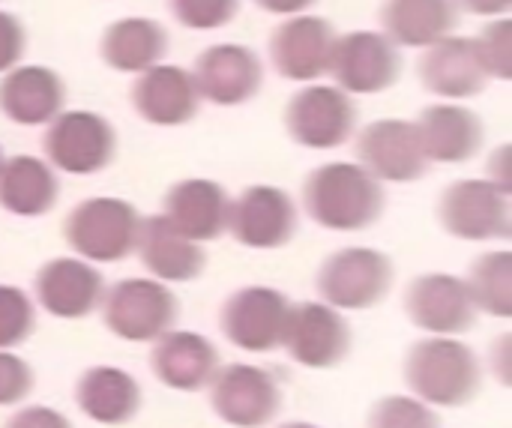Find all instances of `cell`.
Instances as JSON below:
<instances>
[{"mask_svg":"<svg viewBox=\"0 0 512 428\" xmlns=\"http://www.w3.org/2000/svg\"><path fill=\"white\" fill-rule=\"evenodd\" d=\"M99 306L105 327L126 342H156L180 315L177 297L159 279H120Z\"/></svg>","mask_w":512,"mask_h":428,"instance_id":"obj_4","label":"cell"},{"mask_svg":"<svg viewBox=\"0 0 512 428\" xmlns=\"http://www.w3.org/2000/svg\"><path fill=\"white\" fill-rule=\"evenodd\" d=\"M279 428H318V426H312V423H285V426H279Z\"/></svg>","mask_w":512,"mask_h":428,"instance_id":"obj_40","label":"cell"},{"mask_svg":"<svg viewBox=\"0 0 512 428\" xmlns=\"http://www.w3.org/2000/svg\"><path fill=\"white\" fill-rule=\"evenodd\" d=\"M36 330L33 300L12 285H0V351L24 345Z\"/></svg>","mask_w":512,"mask_h":428,"instance_id":"obj_31","label":"cell"},{"mask_svg":"<svg viewBox=\"0 0 512 428\" xmlns=\"http://www.w3.org/2000/svg\"><path fill=\"white\" fill-rule=\"evenodd\" d=\"M3 428H72V423L51 408H21Z\"/></svg>","mask_w":512,"mask_h":428,"instance_id":"obj_37","label":"cell"},{"mask_svg":"<svg viewBox=\"0 0 512 428\" xmlns=\"http://www.w3.org/2000/svg\"><path fill=\"white\" fill-rule=\"evenodd\" d=\"M228 231L249 249H282L297 234V207L279 186H249L231 204Z\"/></svg>","mask_w":512,"mask_h":428,"instance_id":"obj_16","label":"cell"},{"mask_svg":"<svg viewBox=\"0 0 512 428\" xmlns=\"http://www.w3.org/2000/svg\"><path fill=\"white\" fill-rule=\"evenodd\" d=\"M138 258L159 282H192L204 273V249L183 237L165 216L144 219L138 228Z\"/></svg>","mask_w":512,"mask_h":428,"instance_id":"obj_25","label":"cell"},{"mask_svg":"<svg viewBox=\"0 0 512 428\" xmlns=\"http://www.w3.org/2000/svg\"><path fill=\"white\" fill-rule=\"evenodd\" d=\"M459 9L471 12V15H486V18H495V15H507L512 9V0H456Z\"/></svg>","mask_w":512,"mask_h":428,"instance_id":"obj_38","label":"cell"},{"mask_svg":"<svg viewBox=\"0 0 512 428\" xmlns=\"http://www.w3.org/2000/svg\"><path fill=\"white\" fill-rule=\"evenodd\" d=\"M45 156L66 174H99L117 156V132L96 111H60L42 138Z\"/></svg>","mask_w":512,"mask_h":428,"instance_id":"obj_6","label":"cell"},{"mask_svg":"<svg viewBox=\"0 0 512 428\" xmlns=\"http://www.w3.org/2000/svg\"><path fill=\"white\" fill-rule=\"evenodd\" d=\"M330 75L348 96L384 93L402 78V51L384 33L354 30L336 39Z\"/></svg>","mask_w":512,"mask_h":428,"instance_id":"obj_8","label":"cell"},{"mask_svg":"<svg viewBox=\"0 0 512 428\" xmlns=\"http://www.w3.org/2000/svg\"><path fill=\"white\" fill-rule=\"evenodd\" d=\"M0 165H3V150H0Z\"/></svg>","mask_w":512,"mask_h":428,"instance_id":"obj_41","label":"cell"},{"mask_svg":"<svg viewBox=\"0 0 512 428\" xmlns=\"http://www.w3.org/2000/svg\"><path fill=\"white\" fill-rule=\"evenodd\" d=\"M30 390H33L30 366L15 354L0 351V408L24 402L30 396Z\"/></svg>","mask_w":512,"mask_h":428,"instance_id":"obj_35","label":"cell"},{"mask_svg":"<svg viewBox=\"0 0 512 428\" xmlns=\"http://www.w3.org/2000/svg\"><path fill=\"white\" fill-rule=\"evenodd\" d=\"M231 201L216 180H180L165 195V219L189 240H216L228 228Z\"/></svg>","mask_w":512,"mask_h":428,"instance_id":"obj_23","label":"cell"},{"mask_svg":"<svg viewBox=\"0 0 512 428\" xmlns=\"http://www.w3.org/2000/svg\"><path fill=\"white\" fill-rule=\"evenodd\" d=\"M27 48V33L24 24L0 9V72H9L18 66V60L24 57Z\"/></svg>","mask_w":512,"mask_h":428,"instance_id":"obj_36","label":"cell"},{"mask_svg":"<svg viewBox=\"0 0 512 428\" xmlns=\"http://www.w3.org/2000/svg\"><path fill=\"white\" fill-rule=\"evenodd\" d=\"M438 219L459 240H507L512 234L510 192L492 180H456L438 201Z\"/></svg>","mask_w":512,"mask_h":428,"instance_id":"obj_7","label":"cell"},{"mask_svg":"<svg viewBox=\"0 0 512 428\" xmlns=\"http://www.w3.org/2000/svg\"><path fill=\"white\" fill-rule=\"evenodd\" d=\"M192 81L201 99L222 108H234L258 96L264 84V69L252 48L225 42V45H210L207 51L198 54Z\"/></svg>","mask_w":512,"mask_h":428,"instance_id":"obj_17","label":"cell"},{"mask_svg":"<svg viewBox=\"0 0 512 428\" xmlns=\"http://www.w3.org/2000/svg\"><path fill=\"white\" fill-rule=\"evenodd\" d=\"M405 384L426 405L465 408L480 393L483 369L465 342L438 336L411 345L405 357Z\"/></svg>","mask_w":512,"mask_h":428,"instance_id":"obj_2","label":"cell"},{"mask_svg":"<svg viewBox=\"0 0 512 428\" xmlns=\"http://www.w3.org/2000/svg\"><path fill=\"white\" fill-rule=\"evenodd\" d=\"M168 9L186 30H216L234 21L240 0H168Z\"/></svg>","mask_w":512,"mask_h":428,"instance_id":"obj_34","label":"cell"},{"mask_svg":"<svg viewBox=\"0 0 512 428\" xmlns=\"http://www.w3.org/2000/svg\"><path fill=\"white\" fill-rule=\"evenodd\" d=\"M75 402L90 420H96L102 426H123V423L135 420V414L141 408V387L123 369L96 366L78 378Z\"/></svg>","mask_w":512,"mask_h":428,"instance_id":"obj_27","label":"cell"},{"mask_svg":"<svg viewBox=\"0 0 512 428\" xmlns=\"http://www.w3.org/2000/svg\"><path fill=\"white\" fill-rule=\"evenodd\" d=\"M417 132H420L426 159L447 162V165L474 159L480 153L483 135H486L480 114L465 105H456V102L429 105L417 120Z\"/></svg>","mask_w":512,"mask_h":428,"instance_id":"obj_22","label":"cell"},{"mask_svg":"<svg viewBox=\"0 0 512 428\" xmlns=\"http://www.w3.org/2000/svg\"><path fill=\"white\" fill-rule=\"evenodd\" d=\"M318 0H255L258 9L273 12V15H303L309 6H315Z\"/></svg>","mask_w":512,"mask_h":428,"instance_id":"obj_39","label":"cell"},{"mask_svg":"<svg viewBox=\"0 0 512 428\" xmlns=\"http://www.w3.org/2000/svg\"><path fill=\"white\" fill-rule=\"evenodd\" d=\"M60 183L51 165L36 156H12L0 165V207L12 216L36 219L54 210Z\"/></svg>","mask_w":512,"mask_h":428,"instance_id":"obj_28","label":"cell"},{"mask_svg":"<svg viewBox=\"0 0 512 428\" xmlns=\"http://www.w3.org/2000/svg\"><path fill=\"white\" fill-rule=\"evenodd\" d=\"M132 105L153 126H183L198 114L201 96L192 72L156 63L138 72V81L132 84Z\"/></svg>","mask_w":512,"mask_h":428,"instance_id":"obj_20","label":"cell"},{"mask_svg":"<svg viewBox=\"0 0 512 428\" xmlns=\"http://www.w3.org/2000/svg\"><path fill=\"white\" fill-rule=\"evenodd\" d=\"M357 159L375 177L387 183H414L426 177L429 159L411 120H375L357 135Z\"/></svg>","mask_w":512,"mask_h":428,"instance_id":"obj_13","label":"cell"},{"mask_svg":"<svg viewBox=\"0 0 512 428\" xmlns=\"http://www.w3.org/2000/svg\"><path fill=\"white\" fill-rule=\"evenodd\" d=\"M66 105V84L48 66H15L0 78V111L18 126L51 123Z\"/></svg>","mask_w":512,"mask_h":428,"instance_id":"obj_21","label":"cell"},{"mask_svg":"<svg viewBox=\"0 0 512 428\" xmlns=\"http://www.w3.org/2000/svg\"><path fill=\"white\" fill-rule=\"evenodd\" d=\"M210 405L219 420L237 428H264L282 411L276 378L258 366L234 363L210 378Z\"/></svg>","mask_w":512,"mask_h":428,"instance_id":"obj_10","label":"cell"},{"mask_svg":"<svg viewBox=\"0 0 512 428\" xmlns=\"http://www.w3.org/2000/svg\"><path fill=\"white\" fill-rule=\"evenodd\" d=\"M141 216L123 198H87L63 222V240L84 261L117 264L135 252Z\"/></svg>","mask_w":512,"mask_h":428,"instance_id":"obj_3","label":"cell"},{"mask_svg":"<svg viewBox=\"0 0 512 428\" xmlns=\"http://www.w3.org/2000/svg\"><path fill=\"white\" fill-rule=\"evenodd\" d=\"M369 428H444L438 414L411 396H387L369 411Z\"/></svg>","mask_w":512,"mask_h":428,"instance_id":"obj_32","label":"cell"},{"mask_svg":"<svg viewBox=\"0 0 512 428\" xmlns=\"http://www.w3.org/2000/svg\"><path fill=\"white\" fill-rule=\"evenodd\" d=\"M336 27L321 15H291L270 36L273 69L288 81H315L330 72Z\"/></svg>","mask_w":512,"mask_h":428,"instance_id":"obj_15","label":"cell"},{"mask_svg":"<svg viewBox=\"0 0 512 428\" xmlns=\"http://www.w3.org/2000/svg\"><path fill=\"white\" fill-rule=\"evenodd\" d=\"M468 291L477 309L495 318H512V252H489L477 258Z\"/></svg>","mask_w":512,"mask_h":428,"instance_id":"obj_30","label":"cell"},{"mask_svg":"<svg viewBox=\"0 0 512 428\" xmlns=\"http://www.w3.org/2000/svg\"><path fill=\"white\" fill-rule=\"evenodd\" d=\"M99 54L114 72H144L168 54V33L153 18H120L102 33Z\"/></svg>","mask_w":512,"mask_h":428,"instance_id":"obj_29","label":"cell"},{"mask_svg":"<svg viewBox=\"0 0 512 428\" xmlns=\"http://www.w3.org/2000/svg\"><path fill=\"white\" fill-rule=\"evenodd\" d=\"M291 303L285 294L255 285V288H240L231 294L222 306L219 327L231 345L249 354H267L282 345L285 336V321H288Z\"/></svg>","mask_w":512,"mask_h":428,"instance_id":"obj_11","label":"cell"},{"mask_svg":"<svg viewBox=\"0 0 512 428\" xmlns=\"http://www.w3.org/2000/svg\"><path fill=\"white\" fill-rule=\"evenodd\" d=\"M411 324L432 336H462L477 324V306L468 282L450 273H426L405 291Z\"/></svg>","mask_w":512,"mask_h":428,"instance_id":"obj_14","label":"cell"},{"mask_svg":"<svg viewBox=\"0 0 512 428\" xmlns=\"http://www.w3.org/2000/svg\"><path fill=\"white\" fill-rule=\"evenodd\" d=\"M357 126L354 99L327 84L303 87L285 105V129L288 135L309 150H333L342 147Z\"/></svg>","mask_w":512,"mask_h":428,"instance_id":"obj_9","label":"cell"},{"mask_svg":"<svg viewBox=\"0 0 512 428\" xmlns=\"http://www.w3.org/2000/svg\"><path fill=\"white\" fill-rule=\"evenodd\" d=\"M33 291L48 315L78 321L99 309L105 297V282L99 270L84 264L81 258H54L39 267Z\"/></svg>","mask_w":512,"mask_h":428,"instance_id":"obj_18","label":"cell"},{"mask_svg":"<svg viewBox=\"0 0 512 428\" xmlns=\"http://www.w3.org/2000/svg\"><path fill=\"white\" fill-rule=\"evenodd\" d=\"M420 81L429 93L444 99H471L480 96L489 84L483 60L477 54L474 39L468 36H444L432 42L420 57Z\"/></svg>","mask_w":512,"mask_h":428,"instance_id":"obj_19","label":"cell"},{"mask_svg":"<svg viewBox=\"0 0 512 428\" xmlns=\"http://www.w3.org/2000/svg\"><path fill=\"white\" fill-rule=\"evenodd\" d=\"M282 345L306 369H336L351 354V327L327 303H297L288 309Z\"/></svg>","mask_w":512,"mask_h":428,"instance_id":"obj_12","label":"cell"},{"mask_svg":"<svg viewBox=\"0 0 512 428\" xmlns=\"http://www.w3.org/2000/svg\"><path fill=\"white\" fill-rule=\"evenodd\" d=\"M303 207L327 231H366L384 213V186L363 165L330 162L306 177Z\"/></svg>","mask_w":512,"mask_h":428,"instance_id":"obj_1","label":"cell"},{"mask_svg":"<svg viewBox=\"0 0 512 428\" xmlns=\"http://www.w3.org/2000/svg\"><path fill=\"white\" fill-rule=\"evenodd\" d=\"M384 36L399 48H429L459 27L456 0H387L381 6Z\"/></svg>","mask_w":512,"mask_h":428,"instance_id":"obj_26","label":"cell"},{"mask_svg":"<svg viewBox=\"0 0 512 428\" xmlns=\"http://www.w3.org/2000/svg\"><path fill=\"white\" fill-rule=\"evenodd\" d=\"M393 261L378 249H339L318 270V294L327 306L363 312L378 306L393 288Z\"/></svg>","mask_w":512,"mask_h":428,"instance_id":"obj_5","label":"cell"},{"mask_svg":"<svg viewBox=\"0 0 512 428\" xmlns=\"http://www.w3.org/2000/svg\"><path fill=\"white\" fill-rule=\"evenodd\" d=\"M150 369L159 378V384L180 390V393H198L216 375L219 354L198 333L168 330L165 336L156 339V348L150 354Z\"/></svg>","mask_w":512,"mask_h":428,"instance_id":"obj_24","label":"cell"},{"mask_svg":"<svg viewBox=\"0 0 512 428\" xmlns=\"http://www.w3.org/2000/svg\"><path fill=\"white\" fill-rule=\"evenodd\" d=\"M477 54L483 60V69L489 78H512V21L510 18H498L492 24H486L477 36H474Z\"/></svg>","mask_w":512,"mask_h":428,"instance_id":"obj_33","label":"cell"}]
</instances>
